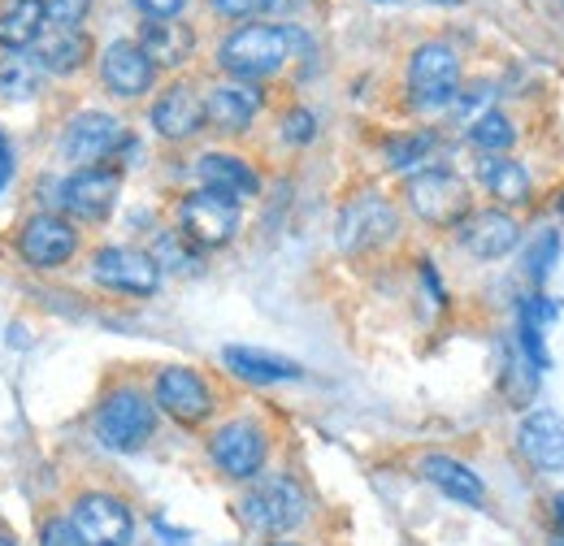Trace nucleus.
<instances>
[{
	"instance_id": "nucleus-1",
	"label": "nucleus",
	"mask_w": 564,
	"mask_h": 546,
	"mask_svg": "<svg viewBox=\"0 0 564 546\" xmlns=\"http://www.w3.org/2000/svg\"><path fill=\"white\" fill-rule=\"evenodd\" d=\"M291 44H295V35L286 26L252 22V26H239V31H230L221 40L217 66L226 69L235 83H257V78H270V74H279L286 66Z\"/></svg>"
},
{
	"instance_id": "nucleus-2",
	"label": "nucleus",
	"mask_w": 564,
	"mask_h": 546,
	"mask_svg": "<svg viewBox=\"0 0 564 546\" xmlns=\"http://www.w3.org/2000/svg\"><path fill=\"white\" fill-rule=\"evenodd\" d=\"M152 434H156V408H152L148 395L131 391V386L113 391L96 408V438L109 451H140Z\"/></svg>"
},
{
	"instance_id": "nucleus-3",
	"label": "nucleus",
	"mask_w": 564,
	"mask_h": 546,
	"mask_svg": "<svg viewBox=\"0 0 564 546\" xmlns=\"http://www.w3.org/2000/svg\"><path fill=\"white\" fill-rule=\"evenodd\" d=\"M460 91V57L447 44H422L409 57V96L417 109H447Z\"/></svg>"
},
{
	"instance_id": "nucleus-4",
	"label": "nucleus",
	"mask_w": 564,
	"mask_h": 546,
	"mask_svg": "<svg viewBox=\"0 0 564 546\" xmlns=\"http://www.w3.org/2000/svg\"><path fill=\"white\" fill-rule=\"evenodd\" d=\"M304 494L291 478H265L257 485H248V494L239 499V512L252 529L261 534H286L304 521Z\"/></svg>"
},
{
	"instance_id": "nucleus-5",
	"label": "nucleus",
	"mask_w": 564,
	"mask_h": 546,
	"mask_svg": "<svg viewBox=\"0 0 564 546\" xmlns=\"http://www.w3.org/2000/svg\"><path fill=\"white\" fill-rule=\"evenodd\" d=\"M178 226H183V239L196 243V248H221L239 234V200L221 196V192H192L183 205H178Z\"/></svg>"
},
{
	"instance_id": "nucleus-6",
	"label": "nucleus",
	"mask_w": 564,
	"mask_h": 546,
	"mask_svg": "<svg viewBox=\"0 0 564 546\" xmlns=\"http://www.w3.org/2000/svg\"><path fill=\"white\" fill-rule=\"evenodd\" d=\"M70 525L83 546H127L135 534V516L113 494H78Z\"/></svg>"
},
{
	"instance_id": "nucleus-7",
	"label": "nucleus",
	"mask_w": 564,
	"mask_h": 546,
	"mask_svg": "<svg viewBox=\"0 0 564 546\" xmlns=\"http://www.w3.org/2000/svg\"><path fill=\"white\" fill-rule=\"evenodd\" d=\"M409 205L430 226H460L469 217V187L452 170H422L409 183Z\"/></svg>"
},
{
	"instance_id": "nucleus-8",
	"label": "nucleus",
	"mask_w": 564,
	"mask_h": 546,
	"mask_svg": "<svg viewBox=\"0 0 564 546\" xmlns=\"http://www.w3.org/2000/svg\"><path fill=\"white\" fill-rule=\"evenodd\" d=\"M209 456H213V465H217L226 478L248 481V478H257V473L265 469L270 438H265V429H261L257 421H230V425H221V429L213 434Z\"/></svg>"
},
{
	"instance_id": "nucleus-9",
	"label": "nucleus",
	"mask_w": 564,
	"mask_h": 546,
	"mask_svg": "<svg viewBox=\"0 0 564 546\" xmlns=\"http://www.w3.org/2000/svg\"><path fill=\"white\" fill-rule=\"evenodd\" d=\"M127 143V127L113 118V113H100V109H87V113H74L66 122V135H62V152L74 165H105L109 156H118V148Z\"/></svg>"
},
{
	"instance_id": "nucleus-10",
	"label": "nucleus",
	"mask_w": 564,
	"mask_h": 546,
	"mask_svg": "<svg viewBox=\"0 0 564 546\" xmlns=\"http://www.w3.org/2000/svg\"><path fill=\"white\" fill-rule=\"evenodd\" d=\"M395 230H400L395 208H391V200H382L373 192L348 200L344 212H339V248L344 252H369V248L387 243Z\"/></svg>"
},
{
	"instance_id": "nucleus-11",
	"label": "nucleus",
	"mask_w": 564,
	"mask_h": 546,
	"mask_svg": "<svg viewBox=\"0 0 564 546\" xmlns=\"http://www.w3.org/2000/svg\"><path fill=\"white\" fill-rule=\"evenodd\" d=\"M74 248H78V234H74L70 221L57 217V212H35V217L18 230V252H22V261L35 265V270H57V265H66L74 256Z\"/></svg>"
},
{
	"instance_id": "nucleus-12",
	"label": "nucleus",
	"mask_w": 564,
	"mask_h": 546,
	"mask_svg": "<svg viewBox=\"0 0 564 546\" xmlns=\"http://www.w3.org/2000/svg\"><path fill=\"white\" fill-rule=\"evenodd\" d=\"M91 277L118 295H152L161 286L156 261L140 248H100L91 261Z\"/></svg>"
},
{
	"instance_id": "nucleus-13",
	"label": "nucleus",
	"mask_w": 564,
	"mask_h": 546,
	"mask_svg": "<svg viewBox=\"0 0 564 546\" xmlns=\"http://www.w3.org/2000/svg\"><path fill=\"white\" fill-rule=\"evenodd\" d=\"M118 196H122V170H113V165H87V170L70 174L62 187V205L70 208L78 221L109 217Z\"/></svg>"
},
{
	"instance_id": "nucleus-14",
	"label": "nucleus",
	"mask_w": 564,
	"mask_h": 546,
	"mask_svg": "<svg viewBox=\"0 0 564 546\" xmlns=\"http://www.w3.org/2000/svg\"><path fill=\"white\" fill-rule=\"evenodd\" d=\"M156 408L183 425H200L213 412V391L196 369H161L156 373Z\"/></svg>"
},
{
	"instance_id": "nucleus-15",
	"label": "nucleus",
	"mask_w": 564,
	"mask_h": 546,
	"mask_svg": "<svg viewBox=\"0 0 564 546\" xmlns=\"http://www.w3.org/2000/svg\"><path fill=\"white\" fill-rule=\"evenodd\" d=\"M148 122H152L156 135L174 139V143H178V139L200 135V127H205V100L196 96L192 83H170V87L156 96Z\"/></svg>"
},
{
	"instance_id": "nucleus-16",
	"label": "nucleus",
	"mask_w": 564,
	"mask_h": 546,
	"mask_svg": "<svg viewBox=\"0 0 564 546\" xmlns=\"http://www.w3.org/2000/svg\"><path fill=\"white\" fill-rule=\"evenodd\" d=\"M100 83H105L113 96L135 100V96H143V91H152L156 66L148 62V53H143L140 44L118 40V44H109L105 57H100Z\"/></svg>"
},
{
	"instance_id": "nucleus-17",
	"label": "nucleus",
	"mask_w": 564,
	"mask_h": 546,
	"mask_svg": "<svg viewBox=\"0 0 564 546\" xmlns=\"http://www.w3.org/2000/svg\"><path fill=\"white\" fill-rule=\"evenodd\" d=\"M517 239H521L517 217H508V212H499V208L469 212V217L460 221V248H465L469 256H478V261H499V256H508V252L517 248Z\"/></svg>"
},
{
	"instance_id": "nucleus-18",
	"label": "nucleus",
	"mask_w": 564,
	"mask_h": 546,
	"mask_svg": "<svg viewBox=\"0 0 564 546\" xmlns=\"http://www.w3.org/2000/svg\"><path fill=\"white\" fill-rule=\"evenodd\" d=\"M517 443L525 451V460L543 473H561L564 469V416L552 408L530 412L517 429Z\"/></svg>"
},
{
	"instance_id": "nucleus-19",
	"label": "nucleus",
	"mask_w": 564,
	"mask_h": 546,
	"mask_svg": "<svg viewBox=\"0 0 564 546\" xmlns=\"http://www.w3.org/2000/svg\"><path fill=\"white\" fill-rule=\"evenodd\" d=\"M261 113V91L248 83H221L205 96V122L221 135H243Z\"/></svg>"
},
{
	"instance_id": "nucleus-20",
	"label": "nucleus",
	"mask_w": 564,
	"mask_h": 546,
	"mask_svg": "<svg viewBox=\"0 0 564 546\" xmlns=\"http://www.w3.org/2000/svg\"><path fill=\"white\" fill-rule=\"evenodd\" d=\"M35 48H40V53H35L40 69H44V74H57V78L83 69V62L91 57V40H87L83 26H44V35H40Z\"/></svg>"
},
{
	"instance_id": "nucleus-21",
	"label": "nucleus",
	"mask_w": 564,
	"mask_h": 546,
	"mask_svg": "<svg viewBox=\"0 0 564 546\" xmlns=\"http://www.w3.org/2000/svg\"><path fill=\"white\" fill-rule=\"evenodd\" d=\"M196 174H200V187L221 192L230 200H243V196H257L261 192V178L257 170L243 161V156H226V152H205L196 161Z\"/></svg>"
},
{
	"instance_id": "nucleus-22",
	"label": "nucleus",
	"mask_w": 564,
	"mask_h": 546,
	"mask_svg": "<svg viewBox=\"0 0 564 546\" xmlns=\"http://www.w3.org/2000/svg\"><path fill=\"white\" fill-rule=\"evenodd\" d=\"M226 369L243 382H257V386H274V382H295L300 378V364L274 356V351H261V347H226L221 351Z\"/></svg>"
},
{
	"instance_id": "nucleus-23",
	"label": "nucleus",
	"mask_w": 564,
	"mask_h": 546,
	"mask_svg": "<svg viewBox=\"0 0 564 546\" xmlns=\"http://www.w3.org/2000/svg\"><path fill=\"white\" fill-rule=\"evenodd\" d=\"M48 26L44 0H4L0 4V48L4 53H22L31 44H40Z\"/></svg>"
},
{
	"instance_id": "nucleus-24",
	"label": "nucleus",
	"mask_w": 564,
	"mask_h": 546,
	"mask_svg": "<svg viewBox=\"0 0 564 546\" xmlns=\"http://www.w3.org/2000/svg\"><path fill=\"white\" fill-rule=\"evenodd\" d=\"M140 48L148 53V62L152 66H165V69H178L192 62V53H196V35H192V26H183V22H148L143 26V40Z\"/></svg>"
},
{
	"instance_id": "nucleus-25",
	"label": "nucleus",
	"mask_w": 564,
	"mask_h": 546,
	"mask_svg": "<svg viewBox=\"0 0 564 546\" xmlns=\"http://www.w3.org/2000/svg\"><path fill=\"white\" fill-rule=\"evenodd\" d=\"M422 473H425V481H430L434 490H443V494H447V499H456V503L478 507V503L487 499V485H482V478H478L469 465L452 460V456H425Z\"/></svg>"
},
{
	"instance_id": "nucleus-26",
	"label": "nucleus",
	"mask_w": 564,
	"mask_h": 546,
	"mask_svg": "<svg viewBox=\"0 0 564 546\" xmlns=\"http://www.w3.org/2000/svg\"><path fill=\"white\" fill-rule=\"evenodd\" d=\"M482 183H487V192H491L495 200H503V205H525L530 192H534L525 165L521 161H508V156L482 161Z\"/></svg>"
},
{
	"instance_id": "nucleus-27",
	"label": "nucleus",
	"mask_w": 564,
	"mask_h": 546,
	"mask_svg": "<svg viewBox=\"0 0 564 546\" xmlns=\"http://www.w3.org/2000/svg\"><path fill=\"white\" fill-rule=\"evenodd\" d=\"M44 69L26 53H4L0 57V100H31L40 91Z\"/></svg>"
},
{
	"instance_id": "nucleus-28",
	"label": "nucleus",
	"mask_w": 564,
	"mask_h": 546,
	"mask_svg": "<svg viewBox=\"0 0 564 546\" xmlns=\"http://www.w3.org/2000/svg\"><path fill=\"white\" fill-rule=\"evenodd\" d=\"M469 143L478 148V152H508L512 143H517V127H512V118L508 113H482V118H474V127H469Z\"/></svg>"
},
{
	"instance_id": "nucleus-29",
	"label": "nucleus",
	"mask_w": 564,
	"mask_h": 546,
	"mask_svg": "<svg viewBox=\"0 0 564 546\" xmlns=\"http://www.w3.org/2000/svg\"><path fill=\"white\" fill-rule=\"evenodd\" d=\"M430 152H434V135L413 131V135H400L387 148V161H391V170H413V165H425Z\"/></svg>"
},
{
	"instance_id": "nucleus-30",
	"label": "nucleus",
	"mask_w": 564,
	"mask_h": 546,
	"mask_svg": "<svg viewBox=\"0 0 564 546\" xmlns=\"http://www.w3.org/2000/svg\"><path fill=\"white\" fill-rule=\"evenodd\" d=\"M152 261H156V270H183V273L196 270V252L187 248V239H183V234H161V239H156Z\"/></svg>"
},
{
	"instance_id": "nucleus-31",
	"label": "nucleus",
	"mask_w": 564,
	"mask_h": 546,
	"mask_svg": "<svg viewBox=\"0 0 564 546\" xmlns=\"http://www.w3.org/2000/svg\"><path fill=\"white\" fill-rule=\"evenodd\" d=\"M48 26H83V18L91 13V0H44Z\"/></svg>"
},
{
	"instance_id": "nucleus-32",
	"label": "nucleus",
	"mask_w": 564,
	"mask_h": 546,
	"mask_svg": "<svg viewBox=\"0 0 564 546\" xmlns=\"http://www.w3.org/2000/svg\"><path fill=\"white\" fill-rule=\"evenodd\" d=\"M313 135H317V118L308 109H291L282 118V139L286 143H313Z\"/></svg>"
},
{
	"instance_id": "nucleus-33",
	"label": "nucleus",
	"mask_w": 564,
	"mask_h": 546,
	"mask_svg": "<svg viewBox=\"0 0 564 546\" xmlns=\"http://www.w3.org/2000/svg\"><path fill=\"white\" fill-rule=\"evenodd\" d=\"M556 248H561V243H556V234H543V239L534 243V252L525 256V270L534 273V277H543V273L552 270V261H556Z\"/></svg>"
},
{
	"instance_id": "nucleus-34",
	"label": "nucleus",
	"mask_w": 564,
	"mask_h": 546,
	"mask_svg": "<svg viewBox=\"0 0 564 546\" xmlns=\"http://www.w3.org/2000/svg\"><path fill=\"white\" fill-rule=\"evenodd\" d=\"M131 4L140 9L148 22H170V18H178L187 9V0H131Z\"/></svg>"
},
{
	"instance_id": "nucleus-35",
	"label": "nucleus",
	"mask_w": 564,
	"mask_h": 546,
	"mask_svg": "<svg viewBox=\"0 0 564 546\" xmlns=\"http://www.w3.org/2000/svg\"><path fill=\"white\" fill-rule=\"evenodd\" d=\"M213 13H221V18H252V13H261L270 0H209Z\"/></svg>"
},
{
	"instance_id": "nucleus-36",
	"label": "nucleus",
	"mask_w": 564,
	"mask_h": 546,
	"mask_svg": "<svg viewBox=\"0 0 564 546\" xmlns=\"http://www.w3.org/2000/svg\"><path fill=\"white\" fill-rule=\"evenodd\" d=\"M44 546H83V543H78L70 521H48L44 525Z\"/></svg>"
},
{
	"instance_id": "nucleus-37",
	"label": "nucleus",
	"mask_w": 564,
	"mask_h": 546,
	"mask_svg": "<svg viewBox=\"0 0 564 546\" xmlns=\"http://www.w3.org/2000/svg\"><path fill=\"white\" fill-rule=\"evenodd\" d=\"M9 178H13V148H9V139H4V131H0V196H4Z\"/></svg>"
},
{
	"instance_id": "nucleus-38",
	"label": "nucleus",
	"mask_w": 564,
	"mask_h": 546,
	"mask_svg": "<svg viewBox=\"0 0 564 546\" xmlns=\"http://www.w3.org/2000/svg\"><path fill=\"white\" fill-rule=\"evenodd\" d=\"M270 546H295V543H270Z\"/></svg>"
},
{
	"instance_id": "nucleus-39",
	"label": "nucleus",
	"mask_w": 564,
	"mask_h": 546,
	"mask_svg": "<svg viewBox=\"0 0 564 546\" xmlns=\"http://www.w3.org/2000/svg\"><path fill=\"white\" fill-rule=\"evenodd\" d=\"M0 546H13V543H9V538H0Z\"/></svg>"
},
{
	"instance_id": "nucleus-40",
	"label": "nucleus",
	"mask_w": 564,
	"mask_h": 546,
	"mask_svg": "<svg viewBox=\"0 0 564 546\" xmlns=\"http://www.w3.org/2000/svg\"><path fill=\"white\" fill-rule=\"evenodd\" d=\"M382 4H395V0H382Z\"/></svg>"
},
{
	"instance_id": "nucleus-41",
	"label": "nucleus",
	"mask_w": 564,
	"mask_h": 546,
	"mask_svg": "<svg viewBox=\"0 0 564 546\" xmlns=\"http://www.w3.org/2000/svg\"><path fill=\"white\" fill-rule=\"evenodd\" d=\"M452 4H456V0H452Z\"/></svg>"
}]
</instances>
